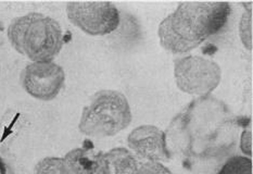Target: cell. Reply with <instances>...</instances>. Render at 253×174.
Listing matches in <instances>:
<instances>
[{
  "label": "cell",
  "instance_id": "277c9868",
  "mask_svg": "<svg viewBox=\"0 0 253 174\" xmlns=\"http://www.w3.org/2000/svg\"><path fill=\"white\" fill-rule=\"evenodd\" d=\"M131 110L123 92L103 89L96 92L82 111L79 130L87 137H112L129 127Z\"/></svg>",
  "mask_w": 253,
  "mask_h": 174
},
{
  "label": "cell",
  "instance_id": "ba28073f",
  "mask_svg": "<svg viewBox=\"0 0 253 174\" xmlns=\"http://www.w3.org/2000/svg\"><path fill=\"white\" fill-rule=\"evenodd\" d=\"M130 151L147 161H168L169 155L167 149L164 130L155 125H140L127 136Z\"/></svg>",
  "mask_w": 253,
  "mask_h": 174
},
{
  "label": "cell",
  "instance_id": "8fae6325",
  "mask_svg": "<svg viewBox=\"0 0 253 174\" xmlns=\"http://www.w3.org/2000/svg\"><path fill=\"white\" fill-rule=\"evenodd\" d=\"M218 174H252V160L246 156H234L226 160Z\"/></svg>",
  "mask_w": 253,
  "mask_h": 174
},
{
  "label": "cell",
  "instance_id": "3957f363",
  "mask_svg": "<svg viewBox=\"0 0 253 174\" xmlns=\"http://www.w3.org/2000/svg\"><path fill=\"white\" fill-rule=\"evenodd\" d=\"M11 46L32 62L53 61L63 47V32L58 21L31 12L15 18L8 26Z\"/></svg>",
  "mask_w": 253,
  "mask_h": 174
},
{
  "label": "cell",
  "instance_id": "7a4b0ae2",
  "mask_svg": "<svg viewBox=\"0 0 253 174\" xmlns=\"http://www.w3.org/2000/svg\"><path fill=\"white\" fill-rule=\"evenodd\" d=\"M230 11L228 2H180L159 25L161 46L175 54L190 52L224 29Z\"/></svg>",
  "mask_w": 253,
  "mask_h": 174
},
{
  "label": "cell",
  "instance_id": "30bf717a",
  "mask_svg": "<svg viewBox=\"0 0 253 174\" xmlns=\"http://www.w3.org/2000/svg\"><path fill=\"white\" fill-rule=\"evenodd\" d=\"M106 155L109 174H136L138 162L129 149L125 147H115L104 152Z\"/></svg>",
  "mask_w": 253,
  "mask_h": 174
},
{
  "label": "cell",
  "instance_id": "8992f818",
  "mask_svg": "<svg viewBox=\"0 0 253 174\" xmlns=\"http://www.w3.org/2000/svg\"><path fill=\"white\" fill-rule=\"evenodd\" d=\"M65 10L71 23L89 36L111 34L121 22L119 9L108 1L69 2Z\"/></svg>",
  "mask_w": 253,
  "mask_h": 174
},
{
  "label": "cell",
  "instance_id": "7c38bea8",
  "mask_svg": "<svg viewBox=\"0 0 253 174\" xmlns=\"http://www.w3.org/2000/svg\"><path fill=\"white\" fill-rule=\"evenodd\" d=\"M239 35L243 45L248 49L249 51L252 50V12L251 8L247 9L246 12L243 14L239 22Z\"/></svg>",
  "mask_w": 253,
  "mask_h": 174
},
{
  "label": "cell",
  "instance_id": "9c48e42d",
  "mask_svg": "<svg viewBox=\"0 0 253 174\" xmlns=\"http://www.w3.org/2000/svg\"><path fill=\"white\" fill-rule=\"evenodd\" d=\"M63 174H109V167L103 151L93 147H78L61 158Z\"/></svg>",
  "mask_w": 253,
  "mask_h": 174
},
{
  "label": "cell",
  "instance_id": "6da1fadb",
  "mask_svg": "<svg viewBox=\"0 0 253 174\" xmlns=\"http://www.w3.org/2000/svg\"><path fill=\"white\" fill-rule=\"evenodd\" d=\"M240 125L222 100L211 95L198 97L164 132L169 158L211 159L223 156L236 145Z\"/></svg>",
  "mask_w": 253,
  "mask_h": 174
},
{
  "label": "cell",
  "instance_id": "5b68a950",
  "mask_svg": "<svg viewBox=\"0 0 253 174\" xmlns=\"http://www.w3.org/2000/svg\"><path fill=\"white\" fill-rule=\"evenodd\" d=\"M174 78L178 89L198 97L209 96L221 83V67L211 59L186 56L174 62Z\"/></svg>",
  "mask_w": 253,
  "mask_h": 174
},
{
  "label": "cell",
  "instance_id": "9a60e30c",
  "mask_svg": "<svg viewBox=\"0 0 253 174\" xmlns=\"http://www.w3.org/2000/svg\"><path fill=\"white\" fill-rule=\"evenodd\" d=\"M240 150L246 157L252 156V132L251 130H245L240 135Z\"/></svg>",
  "mask_w": 253,
  "mask_h": 174
},
{
  "label": "cell",
  "instance_id": "2e32d148",
  "mask_svg": "<svg viewBox=\"0 0 253 174\" xmlns=\"http://www.w3.org/2000/svg\"><path fill=\"white\" fill-rule=\"evenodd\" d=\"M0 174H11L7 161L1 156H0Z\"/></svg>",
  "mask_w": 253,
  "mask_h": 174
},
{
  "label": "cell",
  "instance_id": "4fadbf2b",
  "mask_svg": "<svg viewBox=\"0 0 253 174\" xmlns=\"http://www.w3.org/2000/svg\"><path fill=\"white\" fill-rule=\"evenodd\" d=\"M34 174H63L61 158L46 157L37 162Z\"/></svg>",
  "mask_w": 253,
  "mask_h": 174
},
{
  "label": "cell",
  "instance_id": "52a82bcc",
  "mask_svg": "<svg viewBox=\"0 0 253 174\" xmlns=\"http://www.w3.org/2000/svg\"><path fill=\"white\" fill-rule=\"evenodd\" d=\"M21 83L31 97L50 101L62 90L65 73L61 65L53 61L31 62L22 71Z\"/></svg>",
  "mask_w": 253,
  "mask_h": 174
},
{
  "label": "cell",
  "instance_id": "5bb4252c",
  "mask_svg": "<svg viewBox=\"0 0 253 174\" xmlns=\"http://www.w3.org/2000/svg\"><path fill=\"white\" fill-rule=\"evenodd\" d=\"M136 174H173L169 169L158 161H147L137 169Z\"/></svg>",
  "mask_w": 253,
  "mask_h": 174
}]
</instances>
